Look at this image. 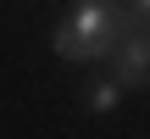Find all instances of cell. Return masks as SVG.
<instances>
[{"label":"cell","instance_id":"1","mask_svg":"<svg viewBox=\"0 0 150 139\" xmlns=\"http://www.w3.org/2000/svg\"><path fill=\"white\" fill-rule=\"evenodd\" d=\"M134 28H145V17L122 0H72L67 17L56 22L50 45H56L61 61H111V50Z\"/></svg>","mask_w":150,"mask_h":139},{"label":"cell","instance_id":"2","mask_svg":"<svg viewBox=\"0 0 150 139\" xmlns=\"http://www.w3.org/2000/svg\"><path fill=\"white\" fill-rule=\"evenodd\" d=\"M111 67L122 78V89H150V22L134 28L117 50H111Z\"/></svg>","mask_w":150,"mask_h":139},{"label":"cell","instance_id":"3","mask_svg":"<svg viewBox=\"0 0 150 139\" xmlns=\"http://www.w3.org/2000/svg\"><path fill=\"white\" fill-rule=\"evenodd\" d=\"M83 106H89V111H117V106H122V78L111 72V78L89 84V89H83Z\"/></svg>","mask_w":150,"mask_h":139},{"label":"cell","instance_id":"4","mask_svg":"<svg viewBox=\"0 0 150 139\" xmlns=\"http://www.w3.org/2000/svg\"><path fill=\"white\" fill-rule=\"evenodd\" d=\"M122 6H134V11H139V17L150 22V0H122Z\"/></svg>","mask_w":150,"mask_h":139}]
</instances>
